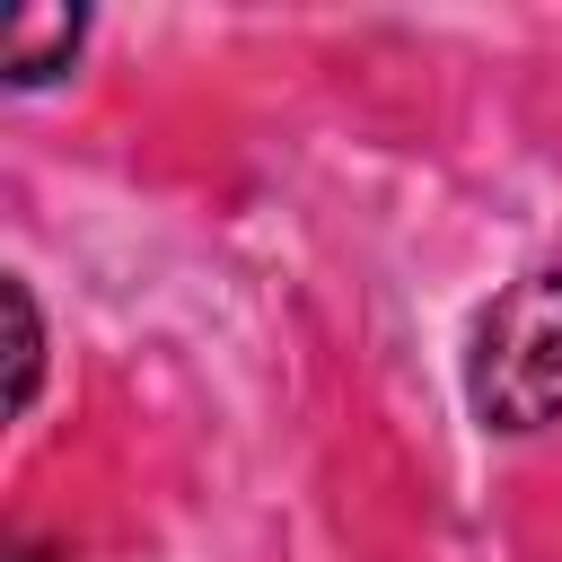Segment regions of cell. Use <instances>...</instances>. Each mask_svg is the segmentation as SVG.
Wrapping results in <instances>:
<instances>
[{
	"label": "cell",
	"mask_w": 562,
	"mask_h": 562,
	"mask_svg": "<svg viewBox=\"0 0 562 562\" xmlns=\"http://www.w3.org/2000/svg\"><path fill=\"white\" fill-rule=\"evenodd\" d=\"M465 404L501 439H527V430L562 422V272H518L474 316Z\"/></svg>",
	"instance_id": "cell-1"
},
{
	"label": "cell",
	"mask_w": 562,
	"mask_h": 562,
	"mask_svg": "<svg viewBox=\"0 0 562 562\" xmlns=\"http://www.w3.org/2000/svg\"><path fill=\"white\" fill-rule=\"evenodd\" d=\"M79 35H88V18H79V9H18V18H9V44H0L9 88H44L53 70H70Z\"/></svg>",
	"instance_id": "cell-2"
},
{
	"label": "cell",
	"mask_w": 562,
	"mask_h": 562,
	"mask_svg": "<svg viewBox=\"0 0 562 562\" xmlns=\"http://www.w3.org/2000/svg\"><path fill=\"white\" fill-rule=\"evenodd\" d=\"M9 325H18V378H9V404L26 413L35 404V369H44V325H35V290L9 281Z\"/></svg>",
	"instance_id": "cell-3"
},
{
	"label": "cell",
	"mask_w": 562,
	"mask_h": 562,
	"mask_svg": "<svg viewBox=\"0 0 562 562\" xmlns=\"http://www.w3.org/2000/svg\"><path fill=\"white\" fill-rule=\"evenodd\" d=\"M26 562H53V553H26Z\"/></svg>",
	"instance_id": "cell-4"
}]
</instances>
